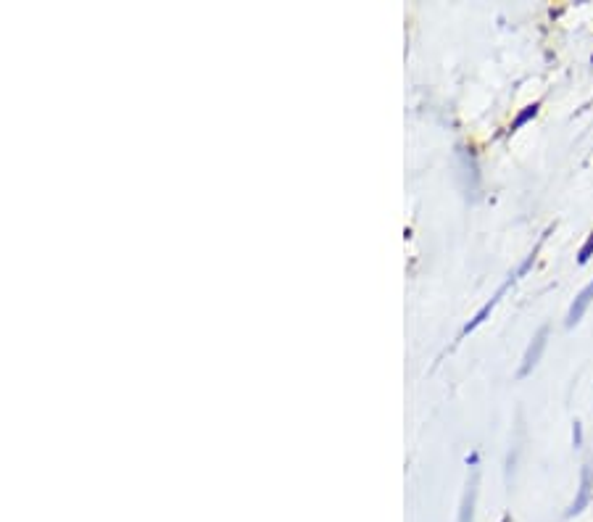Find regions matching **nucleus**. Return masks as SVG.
<instances>
[{"mask_svg":"<svg viewBox=\"0 0 593 522\" xmlns=\"http://www.w3.org/2000/svg\"><path fill=\"white\" fill-rule=\"evenodd\" d=\"M591 256H593V235H591V238H588V243H586V246L580 248V256H578V261H580V264H586V261L591 259Z\"/></svg>","mask_w":593,"mask_h":522,"instance_id":"nucleus-5","label":"nucleus"},{"mask_svg":"<svg viewBox=\"0 0 593 522\" xmlns=\"http://www.w3.org/2000/svg\"><path fill=\"white\" fill-rule=\"evenodd\" d=\"M591 301H593V283L588 285V288L583 290L578 298H575V304H572L570 314H567V327H572L575 322H580V317L586 314V309H588V304H591Z\"/></svg>","mask_w":593,"mask_h":522,"instance_id":"nucleus-2","label":"nucleus"},{"mask_svg":"<svg viewBox=\"0 0 593 522\" xmlns=\"http://www.w3.org/2000/svg\"><path fill=\"white\" fill-rule=\"evenodd\" d=\"M572 441H575V446L583 443V428H580V422H575V428H572Z\"/></svg>","mask_w":593,"mask_h":522,"instance_id":"nucleus-6","label":"nucleus"},{"mask_svg":"<svg viewBox=\"0 0 593 522\" xmlns=\"http://www.w3.org/2000/svg\"><path fill=\"white\" fill-rule=\"evenodd\" d=\"M546 335H549V327H541L536 338H533V343H530L528 354H525V359H522V367H520L522 377L530 375V370H533V367L538 364V359H541L543 348H546Z\"/></svg>","mask_w":593,"mask_h":522,"instance_id":"nucleus-1","label":"nucleus"},{"mask_svg":"<svg viewBox=\"0 0 593 522\" xmlns=\"http://www.w3.org/2000/svg\"><path fill=\"white\" fill-rule=\"evenodd\" d=\"M588 496H591V470H583V486H580V496H578V501H575V504H572V515H575V512H580V509L586 507V501H588Z\"/></svg>","mask_w":593,"mask_h":522,"instance_id":"nucleus-3","label":"nucleus"},{"mask_svg":"<svg viewBox=\"0 0 593 522\" xmlns=\"http://www.w3.org/2000/svg\"><path fill=\"white\" fill-rule=\"evenodd\" d=\"M536 111H538V106H536V103H533V106H528V109L522 111V114H520V116H517V119H514V124H512V130H517V127H522V124L528 122L530 116H536Z\"/></svg>","mask_w":593,"mask_h":522,"instance_id":"nucleus-4","label":"nucleus"}]
</instances>
